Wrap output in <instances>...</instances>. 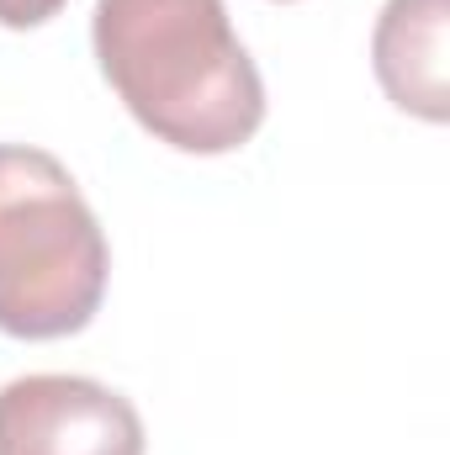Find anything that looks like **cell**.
<instances>
[{"mask_svg": "<svg viewBox=\"0 0 450 455\" xmlns=\"http://www.w3.org/2000/svg\"><path fill=\"white\" fill-rule=\"evenodd\" d=\"M0 455H143V419L107 381L16 376L0 387Z\"/></svg>", "mask_w": 450, "mask_h": 455, "instance_id": "3957f363", "label": "cell"}, {"mask_svg": "<svg viewBox=\"0 0 450 455\" xmlns=\"http://www.w3.org/2000/svg\"><path fill=\"white\" fill-rule=\"evenodd\" d=\"M69 0H0V27L11 32H27V27H43L64 11Z\"/></svg>", "mask_w": 450, "mask_h": 455, "instance_id": "5b68a950", "label": "cell"}, {"mask_svg": "<svg viewBox=\"0 0 450 455\" xmlns=\"http://www.w3.org/2000/svg\"><path fill=\"white\" fill-rule=\"evenodd\" d=\"M450 0H387L371 32V64L398 112L419 122L450 116Z\"/></svg>", "mask_w": 450, "mask_h": 455, "instance_id": "277c9868", "label": "cell"}, {"mask_svg": "<svg viewBox=\"0 0 450 455\" xmlns=\"http://www.w3.org/2000/svg\"><path fill=\"white\" fill-rule=\"evenodd\" d=\"M91 48L133 122L181 154H233L265 122V80L223 0H96Z\"/></svg>", "mask_w": 450, "mask_h": 455, "instance_id": "6da1fadb", "label": "cell"}, {"mask_svg": "<svg viewBox=\"0 0 450 455\" xmlns=\"http://www.w3.org/2000/svg\"><path fill=\"white\" fill-rule=\"evenodd\" d=\"M112 249L75 175L27 143H0V334H80L107 297Z\"/></svg>", "mask_w": 450, "mask_h": 455, "instance_id": "7a4b0ae2", "label": "cell"}]
</instances>
